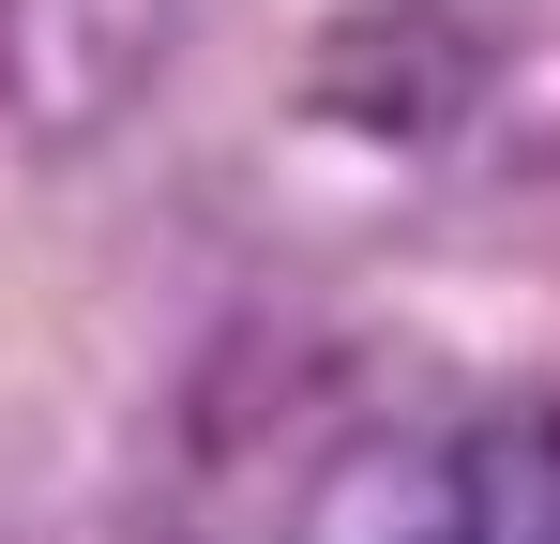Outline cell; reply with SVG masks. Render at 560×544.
Returning <instances> with one entry per match:
<instances>
[{"label": "cell", "mask_w": 560, "mask_h": 544, "mask_svg": "<svg viewBox=\"0 0 560 544\" xmlns=\"http://www.w3.org/2000/svg\"><path fill=\"white\" fill-rule=\"evenodd\" d=\"M469 544H560V409L469 424Z\"/></svg>", "instance_id": "obj_2"}, {"label": "cell", "mask_w": 560, "mask_h": 544, "mask_svg": "<svg viewBox=\"0 0 560 544\" xmlns=\"http://www.w3.org/2000/svg\"><path fill=\"white\" fill-rule=\"evenodd\" d=\"M273 544H469V439L349 424V439L288 484Z\"/></svg>", "instance_id": "obj_1"}]
</instances>
